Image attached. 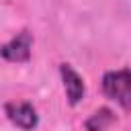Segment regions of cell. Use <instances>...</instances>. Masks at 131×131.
<instances>
[{"instance_id":"277c9868","label":"cell","mask_w":131,"mask_h":131,"mask_svg":"<svg viewBox=\"0 0 131 131\" xmlns=\"http://www.w3.org/2000/svg\"><path fill=\"white\" fill-rule=\"evenodd\" d=\"M59 74H61V82H63V88H66V94H68V102L72 106H76L84 98V92H86L84 80L70 63H61L59 66Z\"/></svg>"},{"instance_id":"7a4b0ae2","label":"cell","mask_w":131,"mask_h":131,"mask_svg":"<svg viewBox=\"0 0 131 131\" xmlns=\"http://www.w3.org/2000/svg\"><path fill=\"white\" fill-rule=\"evenodd\" d=\"M31 49H33V35L29 31H20L8 43L0 45V57L12 63H23V61H29Z\"/></svg>"},{"instance_id":"3957f363","label":"cell","mask_w":131,"mask_h":131,"mask_svg":"<svg viewBox=\"0 0 131 131\" xmlns=\"http://www.w3.org/2000/svg\"><path fill=\"white\" fill-rule=\"evenodd\" d=\"M4 111H6L8 121L23 131H33L39 123L37 111L31 102H8L4 106Z\"/></svg>"},{"instance_id":"6da1fadb","label":"cell","mask_w":131,"mask_h":131,"mask_svg":"<svg viewBox=\"0 0 131 131\" xmlns=\"http://www.w3.org/2000/svg\"><path fill=\"white\" fill-rule=\"evenodd\" d=\"M102 92L111 100H115L123 111H127L131 104V74H129V70L121 68V70L106 72L102 76Z\"/></svg>"},{"instance_id":"5b68a950","label":"cell","mask_w":131,"mask_h":131,"mask_svg":"<svg viewBox=\"0 0 131 131\" xmlns=\"http://www.w3.org/2000/svg\"><path fill=\"white\" fill-rule=\"evenodd\" d=\"M115 123V115L113 111L108 108H100L96 113H92L88 119H86V129L88 131H108V127Z\"/></svg>"}]
</instances>
